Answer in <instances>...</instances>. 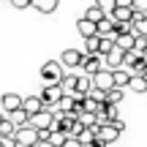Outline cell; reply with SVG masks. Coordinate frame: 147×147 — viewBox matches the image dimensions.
<instances>
[{"mask_svg": "<svg viewBox=\"0 0 147 147\" xmlns=\"http://www.w3.org/2000/svg\"><path fill=\"white\" fill-rule=\"evenodd\" d=\"M60 79H63V65L57 60H49L41 65V84L44 87H57Z\"/></svg>", "mask_w": 147, "mask_h": 147, "instance_id": "obj_1", "label": "cell"}, {"mask_svg": "<svg viewBox=\"0 0 147 147\" xmlns=\"http://www.w3.org/2000/svg\"><path fill=\"white\" fill-rule=\"evenodd\" d=\"M109 19L115 22H131L134 25V11H131V0H115V8H112Z\"/></svg>", "mask_w": 147, "mask_h": 147, "instance_id": "obj_2", "label": "cell"}, {"mask_svg": "<svg viewBox=\"0 0 147 147\" xmlns=\"http://www.w3.org/2000/svg\"><path fill=\"white\" fill-rule=\"evenodd\" d=\"M79 68L84 71V76H95L98 71H106L101 55H84V52H82V63H79Z\"/></svg>", "mask_w": 147, "mask_h": 147, "instance_id": "obj_3", "label": "cell"}, {"mask_svg": "<svg viewBox=\"0 0 147 147\" xmlns=\"http://www.w3.org/2000/svg\"><path fill=\"white\" fill-rule=\"evenodd\" d=\"M27 125H30L33 131H52L55 128V115L49 109H44V112H38V115H33Z\"/></svg>", "mask_w": 147, "mask_h": 147, "instance_id": "obj_4", "label": "cell"}, {"mask_svg": "<svg viewBox=\"0 0 147 147\" xmlns=\"http://www.w3.org/2000/svg\"><path fill=\"white\" fill-rule=\"evenodd\" d=\"M44 109H47V106H44L41 95H27V98H22V112H25L27 117L38 115V112H44Z\"/></svg>", "mask_w": 147, "mask_h": 147, "instance_id": "obj_5", "label": "cell"}, {"mask_svg": "<svg viewBox=\"0 0 147 147\" xmlns=\"http://www.w3.org/2000/svg\"><path fill=\"white\" fill-rule=\"evenodd\" d=\"M93 90H101V93H109L115 90V82H112V71H98L93 76Z\"/></svg>", "mask_w": 147, "mask_h": 147, "instance_id": "obj_6", "label": "cell"}, {"mask_svg": "<svg viewBox=\"0 0 147 147\" xmlns=\"http://www.w3.org/2000/svg\"><path fill=\"white\" fill-rule=\"evenodd\" d=\"M0 104H3V112H5V115H14V112L22 109V98L16 93H5L3 98H0Z\"/></svg>", "mask_w": 147, "mask_h": 147, "instance_id": "obj_7", "label": "cell"}, {"mask_svg": "<svg viewBox=\"0 0 147 147\" xmlns=\"http://www.w3.org/2000/svg\"><path fill=\"white\" fill-rule=\"evenodd\" d=\"M90 90H93V76H76V90H74V98H87Z\"/></svg>", "mask_w": 147, "mask_h": 147, "instance_id": "obj_8", "label": "cell"}, {"mask_svg": "<svg viewBox=\"0 0 147 147\" xmlns=\"http://www.w3.org/2000/svg\"><path fill=\"white\" fill-rule=\"evenodd\" d=\"M98 125H101V128H98V139H101L104 144H112V142H115L117 136H120V134H117L115 128L109 125V123H98Z\"/></svg>", "mask_w": 147, "mask_h": 147, "instance_id": "obj_9", "label": "cell"}, {"mask_svg": "<svg viewBox=\"0 0 147 147\" xmlns=\"http://www.w3.org/2000/svg\"><path fill=\"white\" fill-rule=\"evenodd\" d=\"M112 82H115V90H128L131 74H128V71H123V68H117V71H112Z\"/></svg>", "mask_w": 147, "mask_h": 147, "instance_id": "obj_10", "label": "cell"}, {"mask_svg": "<svg viewBox=\"0 0 147 147\" xmlns=\"http://www.w3.org/2000/svg\"><path fill=\"white\" fill-rule=\"evenodd\" d=\"M63 63L60 65H68V68H74V65H79L82 63V52H79V49H63Z\"/></svg>", "mask_w": 147, "mask_h": 147, "instance_id": "obj_11", "label": "cell"}, {"mask_svg": "<svg viewBox=\"0 0 147 147\" xmlns=\"http://www.w3.org/2000/svg\"><path fill=\"white\" fill-rule=\"evenodd\" d=\"M60 98H63V90H60V87H44V93H41L44 106H47V104H57Z\"/></svg>", "mask_w": 147, "mask_h": 147, "instance_id": "obj_12", "label": "cell"}, {"mask_svg": "<svg viewBox=\"0 0 147 147\" xmlns=\"http://www.w3.org/2000/svg\"><path fill=\"white\" fill-rule=\"evenodd\" d=\"M57 87L63 90V95H74V90H76V76H74V74H63Z\"/></svg>", "mask_w": 147, "mask_h": 147, "instance_id": "obj_13", "label": "cell"}, {"mask_svg": "<svg viewBox=\"0 0 147 147\" xmlns=\"http://www.w3.org/2000/svg\"><path fill=\"white\" fill-rule=\"evenodd\" d=\"M84 19H87V22H93V25H101V22L106 19V14H104V11H101L98 5L93 3V5H90L87 11H84Z\"/></svg>", "mask_w": 147, "mask_h": 147, "instance_id": "obj_14", "label": "cell"}, {"mask_svg": "<svg viewBox=\"0 0 147 147\" xmlns=\"http://www.w3.org/2000/svg\"><path fill=\"white\" fill-rule=\"evenodd\" d=\"M76 30H79V36H82V38H93L95 36V25H93V22H87L84 16L76 22Z\"/></svg>", "mask_w": 147, "mask_h": 147, "instance_id": "obj_15", "label": "cell"}, {"mask_svg": "<svg viewBox=\"0 0 147 147\" xmlns=\"http://www.w3.org/2000/svg\"><path fill=\"white\" fill-rule=\"evenodd\" d=\"M134 36H136V33H131V36H117L115 47L120 49V52H134Z\"/></svg>", "mask_w": 147, "mask_h": 147, "instance_id": "obj_16", "label": "cell"}, {"mask_svg": "<svg viewBox=\"0 0 147 147\" xmlns=\"http://www.w3.org/2000/svg\"><path fill=\"white\" fill-rule=\"evenodd\" d=\"M30 5L38 14H52V11L57 8V0H36V3H30Z\"/></svg>", "mask_w": 147, "mask_h": 147, "instance_id": "obj_17", "label": "cell"}, {"mask_svg": "<svg viewBox=\"0 0 147 147\" xmlns=\"http://www.w3.org/2000/svg\"><path fill=\"white\" fill-rule=\"evenodd\" d=\"M8 120H11V125L16 128V131H19V128H27V123H30V117L25 115V112H14V115H8Z\"/></svg>", "mask_w": 147, "mask_h": 147, "instance_id": "obj_18", "label": "cell"}, {"mask_svg": "<svg viewBox=\"0 0 147 147\" xmlns=\"http://www.w3.org/2000/svg\"><path fill=\"white\" fill-rule=\"evenodd\" d=\"M115 49V38L112 36H106V38H98V55L101 57H106V55Z\"/></svg>", "mask_w": 147, "mask_h": 147, "instance_id": "obj_19", "label": "cell"}, {"mask_svg": "<svg viewBox=\"0 0 147 147\" xmlns=\"http://www.w3.org/2000/svg\"><path fill=\"white\" fill-rule=\"evenodd\" d=\"M55 106L60 109V115H71V112H74V95H63Z\"/></svg>", "mask_w": 147, "mask_h": 147, "instance_id": "obj_20", "label": "cell"}, {"mask_svg": "<svg viewBox=\"0 0 147 147\" xmlns=\"http://www.w3.org/2000/svg\"><path fill=\"white\" fill-rule=\"evenodd\" d=\"M128 90H131V93H147V82H144V76H131Z\"/></svg>", "mask_w": 147, "mask_h": 147, "instance_id": "obj_21", "label": "cell"}, {"mask_svg": "<svg viewBox=\"0 0 147 147\" xmlns=\"http://www.w3.org/2000/svg\"><path fill=\"white\" fill-rule=\"evenodd\" d=\"M123 98H125V90H109V93H106V101H104V104H112V106H117Z\"/></svg>", "mask_w": 147, "mask_h": 147, "instance_id": "obj_22", "label": "cell"}, {"mask_svg": "<svg viewBox=\"0 0 147 147\" xmlns=\"http://www.w3.org/2000/svg\"><path fill=\"white\" fill-rule=\"evenodd\" d=\"M134 52H136L139 57L147 52V38H144V36H134Z\"/></svg>", "mask_w": 147, "mask_h": 147, "instance_id": "obj_23", "label": "cell"}, {"mask_svg": "<svg viewBox=\"0 0 147 147\" xmlns=\"http://www.w3.org/2000/svg\"><path fill=\"white\" fill-rule=\"evenodd\" d=\"M131 11L136 16H147V0H131Z\"/></svg>", "mask_w": 147, "mask_h": 147, "instance_id": "obj_24", "label": "cell"}, {"mask_svg": "<svg viewBox=\"0 0 147 147\" xmlns=\"http://www.w3.org/2000/svg\"><path fill=\"white\" fill-rule=\"evenodd\" d=\"M84 55H98V36L84 38Z\"/></svg>", "mask_w": 147, "mask_h": 147, "instance_id": "obj_25", "label": "cell"}, {"mask_svg": "<svg viewBox=\"0 0 147 147\" xmlns=\"http://www.w3.org/2000/svg\"><path fill=\"white\" fill-rule=\"evenodd\" d=\"M14 134H16V128L11 125V120L5 117V120L0 123V139H5V136H14Z\"/></svg>", "mask_w": 147, "mask_h": 147, "instance_id": "obj_26", "label": "cell"}, {"mask_svg": "<svg viewBox=\"0 0 147 147\" xmlns=\"http://www.w3.org/2000/svg\"><path fill=\"white\" fill-rule=\"evenodd\" d=\"M109 125L115 128L117 134H123V131H125V120H115V123H109Z\"/></svg>", "mask_w": 147, "mask_h": 147, "instance_id": "obj_27", "label": "cell"}, {"mask_svg": "<svg viewBox=\"0 0 147 147\" xmlns=\"http://www.w3.org/2000/svg\"><path fill=\"white\" fill-rule=\"evenodd\" d=\"M63 147H82V144H79V139L68 136V139H65V142H63Z\"/></svg>", "mask_w": 147, "mask_h": 147, "instance_id": "obj_28", "label": "cell"}, {"mask_svg": "<svg viewBox=\"0 0 147 147\" xmlns=\"http://www.w3.org/2000/svg\"><path fill=\"white\" fill-rule=\"evenodd\" d=\"M11 5H14V8H27V5H30V0H14Z\"/></svg>", "mask_w": 147, "mask_h": 147, "instance_id": "obj_29", "label": "cell"}, {"mask_svg": "<svg viewBox=\"0 0 147 147\" xmlns=\"http://www.w3.org/2000/svg\"><path fill=\"white\" fill-rule=\"evenodd\" d=\"M3 120H5V115H3V112H0V123H3Z\"/></svg>", "mask_w": 147, "mask_h": 147, "instance_id": "obj_30", "label": "cell"}, {"mask_svg": "<svg viewBox=\"0 0 147 147\" xmlns=\"http://www.w3.org/2000/svg\"><path fill=\"white\" fill-rule=\"evenodd\" d=\"M142 76H144V82H147V71H144V74H142Z\"/></svg>", "mask_w": 147, "mask_h": 147, "instance_id": "obj_31", "label": "cell"}]
</instances>
